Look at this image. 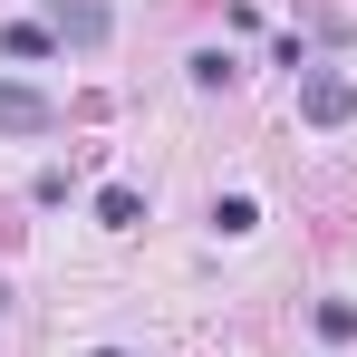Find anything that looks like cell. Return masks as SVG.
Returning <instances> with one entry per match:
<instances>
[{
    "mask_svg": "<svg viewBox=\"0 0 357 357\" xmlns=\"http://www.w3.org/2000/svg\"><path fill=\"white\" fill-rule=\"evenodd\" d=\"M59 107L39 97V87H20V77H0V135H49Z\"/></svg>",
    "mask_w": 357,
    "mask_h": 357,
    "instance_id": "obj_1",
    "label": "cell"
},
{
    "mask_svg": "<svg viewBox=\"0 0 357 357\" xmlns=\"http://www.w3.org/2000/svg\"><path fill=\"white\" fill-rule=\"evenodd\" d=\"M299 116H309V126H348L357 116V87L338 77V68H319V77L299 87Z\"/></svg>",
    "mask_w": 357,
    "mask_h": 357,
    "instance_id": "obj_2",
    "label": "cell"
},
{
    "mask_svg": "<svg viewBox=\"0 0 357 357\" xmlns=\"http://www.w3.org/2000/svg\"><path fill=\"white\" fill-rule=\"evenodd\" d=\"M107 29H116V20H107L97 0H68V10H59V39H77V49H97Z\"/></svg>",
    "mask_w": 357,
    "mask_h": 357,
    "instance_id": "obj_3",
    "label": "cell"
},
{
    "mask_svg": "<svg viewBox=\"0 0 357 357\" xmlns=\"http://www.w3.org/2000/svg\"><path fill=\"white\" fill-rule=\"evenodd\" d=\"M97 222H107V232H135V222H145V193H135V183H107V193H97Z\"/></svg>",
    "mask_w": 357,
    "mask_h": 357,
    "instance_id": "obj_4",
    "label": "cell"
},
{
    "mask_svg": "<svg viewBox=\"0 0 357 357\" xmlns=\"http://www.w3.org/2000/svg\"><path fill=\"white\" fill-rule=\"evenodd\" d=\"M251 222H261L251 193H213V232H251Z\"/></svg>",
    "mask_w": 357,
    "mask_h": 357,
    "instance_id": "obj_5",
    "label": "cell"
},
{
    "mask_svg": "<svg viewBox=\"0 0 357 357\" xmlns=\"http://www.w3.org/2000/svg\"><path fill=\"white\" fill-rule=\"evenodd\" d=\"M0 49H10V59H49V49H59V29H39V20H20V29H10Z\"/></svg>",
    "mask_w": 357,
    "mask_h": 357,
    "instance_id": "obj_6",
    "label": "cell"
},
{
    "mask_svg": "<svg viewBox=\"0 0 357 357\" xmlns=\"http://www.w3.org/2000/svg\"><path fill=\"white\" fill-rule=\"evenodd\" d=\"M319 338H357V299H319Z\"/></svg>",
    "mask_w": 357,
    "mask_h": 357,
    "instance_id": "obj_7",
    "label": "cell"
}]
</instances>
